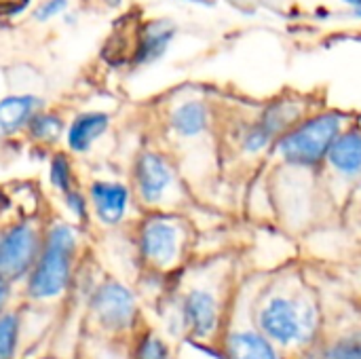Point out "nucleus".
I'll list each match as a JSON object with an SVG mask.
<instances>
[{
	"instance_id": "nucleus-8",
	"label": "nucleus",
	"mask_w": 361,
	"mask_h": 359,
	"mask_svg": "<svg viewBox=\"0 0 361 359\" xmlns=\"http://www.w3.org/2000/svg\"><path fill=\"white\" fill-rule=\"evenodd\" d=\"M44 224L36 218L8 220L0 229V277L21 286L30 275L44 237Z\"/></svg>"
},
{
	"instance_id": "nucleus-22",
	"label": "nucleus",
	"mask_w": 361,
	"mask_h": 359,
	"mask_svg": "<svg viewBox=\"0 0 361 359\" xmlns=\"http://www.w3.org/2000/svg\"><path fill=\"white\" fill-rule=\"evenodd\" d=\"M59 199H61V205H63L66 214L70 216V222H74L78 229H87L93 222L91 220V207H89V201H87L85 186H80L76 190H70V193L61 195Z\"/></svg>"
},
{
	"instance_id": "nucleus-23",
	"label": "nucleus",
	"mask_w": 361,
	"mask_h": 359,
	"mask_svg": "<svg viewBox=\"0 0 361 359\" xmlns=\"http://www.w3.org/2000/svg\"><path fill=\"white\" fill-rule=\"evenodd\" d=\"M70 6V0H42L34 11V19L38 23H47V21H53L55 17H61Z\"/></svg>"
},
{
	"instance_id": "nucleus-19",
	"label": "nucleus",
	"mask_w": 361,
	"mask_h": 359,
	"mask_svg": "<svg viewBox=\"0 0 361 359\" xmlns=\"http://www.w3.org/2000/svg\"><path fill=\"white\" fill-rule=\"evenodd\" d=\"M47 180H49V186H51L59 197L82 186V180H80V176H78L74 157H72L66 148H57V150L49 152V161H47Z\"/></svg>"
},
{
	"instance_id": "nucleus-4",
	"label": "nucleus",
	"mask_w": 361,
	"mask_h": 359,
	"mask_svg": "<svg viewBox=\"0 0 361 359\" xmlns=\"http://www.w3.org/2000/svg\"><path fill=\"white\" fill-rule=\"evenodd\" d=\"M347 129V116L338 110L307 114L279 138L273 152L296 171H322L332 144Z\"/></svg>"
},
{
	"instance_id": "nucleus-28",
	"label": "nucleus",
	"mask_w": 361,
	"mask_h": 359,
	"mask_svg": "<svg viewBox=\"0 0 361 359\" xmlns=\"http://www.w3.org/2000/svg\"><path fill=\"white\" fill-rule=\"evenodd\" d=\"M353 15H355V17H360V19H361V6H360V8H355V11H353Z\"/></svg>"
},
{
	"instance_id": "nucleus-18",
	"label": "nucleus",
	"mask_w": 361,
	"mask_h": 359,
	"mask_svg": "<svg viewBox=\"0 0 361 359\" xmlns=\"http://www.w3.org/2000/svg\"><path fill=\"white\" fill-rule=\"evenodd\" d=\"M176 34V28L169 21H150L144 25L142 36L137 38L135 51H133V63L135 66H148L159 61L165 51L169 49V42Z\"/></svg>"
},
{
	"instance_id": "nucleus-14",
	"label": "nucleus",
	"mask_w": 361,
	"mask_h": 359,
	"mask_svg": "<svg viewBox=\"0 0 361 359\" xmlns=\"http://www.w3.org/2000/svg\"><path fill=\"white\" fill-rule=\"evenodd\" d=\"M44 108V99L34 93H11L0 97V142L23 135L36 112Z\"/></svg>"
},
{
	"instance_id": "nucleus-9",
	"label": "nucleus",
	"mask_w": 361,
	"mask_h": 359,
	"mask_svg": "<svg viewBox=\"0 0 361 359\" xmlns=\"http://www.w3.org/2000/svg\"><path fill=\"white\" fill-rule=\"evenodd\" d=\"M305 108L300 102L292 97L277 99L269 104L256 121H252L241 133H239V148L247 157H258L275 148L279 138L288 133L298 121H302Z\"/></svg>"
},
{
	"instance_id": "nucleus-15",
	"label": "nucleus",
	"mask_w": 361,
	"mask_h": 359,
	"mask_svg": "<svg viewBox=\"0 0 361 359\" xmlns=\"http://www.w3.org/2000/svg\"><path fill=\"white\" fill-rule=\"evenodd\" d=\"M209 125H212L209 106L197 97L180 102L178 106L171 108V112L167 116V127H169L171 135H176L182 142L199 140L201 135H205L209 131Z\"/></svg>"
},
{
	"instance_id": "nucleus-7",
	"label": "nucleus",
	"mask_w": 361,
	"mask_h": 359,
	"mask_svg": "<svg viewBox=\"0 0 361 359\" xmlns=\"http://www.w3.org/2000/svg\"><path fill=\"white\" fill-rule=\"evenodd\" d=\"M91 324L106 336H133L142 328V307L135 292L116 277L97 281L87 303Z\"/></svg>"
},
{
	"instance_id": "nucleus-12",
	"label": "nucleus",
	"mask_w": 361,
	"mask_h": 359,
	"mask_svg": "<svg viewBox=\"0 0 361 359\" xmlns=\"http://www.w3.org/2000/svg\"><path fill=\"white\" fill-rule=\"evenodd\" d=\"M222 359H281L283 355L252 326V322L243 328H228L220 339Z\"/></svg>"
},
{
	"instance_id": "nucleus-5",
	"label": "nucleus",
	"mask_w": 361,
	"mask_h": 359,
	"mask_svg": "<svg viewBox=\"0 0 361 359\" xmlns=\"http://www.w3.org/2000/svg\"><path fill=\"white\" fill-rule=\"evenodd\" d=\"M129 186L135 205L146 212H178L186 190L176 161L159 148H142L129 167Z\"/></svg>"
},
{
	"instance_id": "nucleus-6",
	"label": "nucleus",
	"mask_w": 361,
	"mask_h": 359,
	"mask_svg": "<svg viewBox=\"0 0 361 359\" xmlns=\"http://www.w3.org/2000/svg\"><path fill=\"white\" fill-rule=\"evenodd\" d=\"M176 332L197 345H220L228 324V307L216 284H190L173 303Z\"/></svg>"
},
{
	"instance_id": "nucleus-2",
	"label": "nucleus",
	"mask_w": 361,
	"mask_h": 359,
	"mask_svg": "<svg viewBox=\"0 0 361 359\" xmlns=\"http://www.w3.org/2000/svg\"><path fill=\"white\" fill-rule=\"evenodd\" d=\"M82 254V229L70 220H51L44 224L40 254L19 286V296L27 305H51L61 300L74 279Z\"/></svg>"
},
{
	"instance_id": "nucleus-24",
	"label": "nucleus",
	"mask_w": 361,
	"mask_h": 359,
	"mask_svg": "<svg viewBox=\"0 0 361 359\" xmlns=\"http://www.w3.org/2000/svg\"><path fill=\"white\" fill-rule=\"evenodd\" d=\"M15 290H17V286H13L11 281H6V279L0 277V315H2L6 309L13 307Z\"/></svg>"
},
{
	"instance_id": "nucleus-1",
	"label": "nucleus",
	"mask_w": 361,
	"mask_h": 359,
	"mask_svg": "<svg viewBox=\"0 0 361 359\" xmlns=\"http://www.w3.org/2000/svg\"><path fill=\"white\" fill-rule=\"evenodd\" d=\"M250 322L288 359L311 353L326 328L322 300L300 273H277L260 286Z\"/></svg>"
},
{
	"instance_id": "nucleus-21",
	"label": "nucleus",
	"mask_w": 361,
	"mask_h": 359,
	"mask_svg": "<svg viewBox=\"0 0 361 359\" xmlns=\"http://www.w3.org/2000/svg\"><path fill=\"white\" fill-rule=\"evenodd\" d=\"M23 315L19 307H11L0 315V359H17L21 345Z\"/></svg>"
},
{
	"instance_id": "nucleus-16",
	"label": "nucleus",
	"mask_w": 361,
	"mask_h": 359,
	"mask_svg": "<svg viewBox=\"0 0 361 359\" xmlns=\"http://www.w3.org/2000/svg\"><path fill=\"white\" fill-rule=\"evenodd\" d=\"M311 353L315 359H361V322L345 324L336 332L324 330Z\"/></svg>"
},
{
	"instance_id": "nucleus-17",
	"label": "nucleus",
	"mask_w": 361,
	"mask_h": 359,
	"mask_svg": "<svg viewBox=\"0 0 361 359\" xmlns=\"http://www.w3.org/2000/svg\"><path fill=\"white\" fill-rule=\"evenodd\" d=\"M66 118L59 110H51V108H42L40 112L34 114V118L30 121V125L23 131V138L40 150L53 152L57 150V146L63 142L66 138Z\"/></svg>"
},
{
	"instance_id": "nucleus-13",
	"label": "nucleus",
	"mask_w": 361,
	"mask_h": 359,
	"mask_svg": "<svg viewBox=\"0 0 361 359\" xmlns=\"http://www.w3.org/2000/svg\"><path fill=\"white\" fill-rule=\"evenodd\" d=\"M334 178L361 184V127H347L332 144L326 165Z\"/></svg>"
},
{
	"instance_id": "nucleus-20",
	"label": "nucleus",
	"mask_w": 361,
	"mask_h": 359,
	"mask_svg": "<svg viewBox=\"0 0 361 359\" xmlns=\"http://www.w3.org/2000/svg\"><path fill=\"white\" fill-rule=\"evenodd\" d=\"M131 359H173L171 345L152 328L142 326L131 336Z\"/></svg>"
},
{
	"instance_id": "nucleus-3",
	"label": "nucleus",
	"mask_w": 361,
	"mask_h": 359,
	"mask_svg": "<svg viewBox=\"0 0 361 359\" xmlns=\"http://www.w3.org/2000/svg\"><path fill=\"white\" fill-rule=\"evenodd\" d=\"M133 252L150 275L178 273L190 254L192 229L180 212H146L133 226Z\"/></svg>"
},
{
	"instance_id": "nucleus-26",
	"label": "nucleus",
	"mask_w": 361,
	"mask_h": 359,
	"mask_svg": "<svg viewBox=\"0 0 361 359\" xmlns=\"http://www.w3.org/2000/svg\"><path fill=\"white\" fill-rule=\"evenodd\" d=\"M345 2H347V4H351L353 8H360L361 6V0H345Z\"/></svg>"
},
{
	"instance_id": "nucleus-25",
	"label": "nucleus",
	"mask_w": 361,
	"mask_h": 359,
	"mask_svg": "<svg viewBox=\"0 0 361 359\" xmlns=\"http://www.w3.org/2000/svg\"><path fill=\"white\" fill-rule=\"evenodd\" d=\"M2 212H4V197H2V193H0V229H2V224H4V216H2Z\"/></svg>"
},
{
	"instance_id": "nucleus-11",
	"label": "nucleus",
	"mask_w": 361,
	"mask_h": 359,
	"mask_svg": "<svg viewBox=\"0 0 361 359\" xmlns=\"http://www.w3.org/2000/svg\"><path fill=\"white\" fill-rule=\"evenodd\" d=\"M110 127L112 116L104 110H85L74 114L66 127V150L72 157L89 154L95 148V144L110 131Z\"/></svg>"
},
{
	"instance_id": "nucleus-27",
	"label": "nucleus",
	"mask_w": 361,
	"mask_h": 359,
	"mask_svg": "<svg viewBox=\"0 0 361 359\" xmlns=\"http://www.w3.org/2000/svg\"><path fill=\"white\" fill-rule=\"evenodd\" d=\"M290 359H315L313 353H305V355H298V358H290Z\"/></svg>"
},
{
	"instance_id": "nucleus-10",
	"label": "nucleus",
	"mask_w": 361,
	"mask_h": 359,
	"mask_svg": "<svg viewBox=\"0 0 361 359\" xmlns=\"http://www.w3.org/2000/svg\"><path fill=\"white\" fill-rule=\"evenodd\" d=\"M85 193L91 207V220L102 229H121L137 207L129 182L123 180L93 178L85 184Z\"/></svg>"
}]
</instances>
